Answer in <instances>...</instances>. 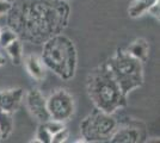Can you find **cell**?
Returning a JSON list of instances; mask_svg holds the SVG:
<instances>
[{
  "label": "cell",
  "instance_id": "obj_1",
  "mask_svg": "<svg viewBox=\"0 0 160 143\" xmlns=\"http://www.w3.org/2000/svg\"><path fill=\"white\" fill-rule=\"evenodd\" d=\"M8 26L18 37L35 44L62 34L69 18L65 0H17L8 11Z\"/></svg>",
  "mask_w": 160,
  "mask_h": 143
},
{
  "label": "cell",
  "instance_id": "obj_2",
  "mask_svg": "<svg viewBox=\"0 0 160 143\" xmlns=\"http://www.w3.org/2000/svg\"><path fill=\"white\" fill-rule=\"evenodd\" d=\"M87 93L94 107L108 113L127 106V95L121 89L118 82L105 63L96 67L87 76Z\"/></svg>",
  "mask_w": 160,
  "mask_h": 143
},
{
  "label": "cell",
  "instance_id": "obj_3",
  "mask_svg": "<svg viewBox=\"0 0 160 143\" xmlns=\"http://www.w3.org/2000/svg\"><path fill=\"white\" fill-rule=\"evenodd\" d=\"M41 57L46 67L59 78L69 80L75 75L78 54L73 41L63 34L54 35L43 43Z\"/></svg>",
  "mask_w": 160,
  "mask_h": 143
},
{
  "label": "cell",
  "instance_id": "obj_4",
  "mask_svg": "<svg viewBox=\"0 0 160 143\" xmlns=\"http://www.w3.org/2000/svg\"><path fill=\"white\" fill-rule=\"evenodd\" d=\"M142 63L143 62L132 56L126 49H117L112 57L105 62L107 67L126 95L143 85Z\"/></svg>",
  "mask_w": 160,
  "mask_h": 143
},
{
  "label": "cell",
  "instance_id": "obj_5",
  "mask_svg": "<svg viewBox=\"0 0 160 143\" xmlns=\"http://www.w3.org/2000/svg\"><path fill=\"white\" fill-rule=\"evenodd\" d=\"M118 122L113 113H108L94 107L80 124V132L84 142H109Z\"/></svg>",
  "mask_w": 160,
  "mask_h": 143
},
{
  "label": "cell",
  "instance_id": "obj_6",
  "mask_svg": "<svg viewBox=\"0 0 160 143\" xmlns=\"http://www.w3.org/2000/svg\"><path fill=\"white\" fill-rule=\"evenodd\" d=\"M47 109L52 119L68 122L75 113L74 97L65 88L55 89L47 98Z\"/></svg>",
  "mask_w": 160,
  "mask_h": 143
},
{
  "label": "cell",
  "instance_id": "obj_7",
  "mask_svg": "<svg viewBox=\"0 0 160 143\" xmlns=\"http://www.w3.org/2000/svg\"><path fill=\"white\" fill-rule=\"evenodd\" d=\"M147 138V131L145 124L138 121H127L117 124L116 130L109 142L111 143H140L145 142Z\"/></svg>",
  "mask_w": 160,
  "mask_h": 143
},
{
  "label": "cell",
  "instance_id": "obj_8",
  "mask_svg": "<svg viewBox=\"0 0 160 143\" xmlns=\"http://www.w3.org/2000/svg\"><path fill=\"white\" fill-rule=\"evenodd\" d=\"M25 105L31 116L35 117L40 123L50 119L47 109V98L38 88H31L25 94Z\"/></svg>",
  "mask_w": 160,
  "mask_h": 143
},
{
  "label": "cell",
  "instance_id": "obj_9",
  "mask_svg": "<svg viewBox=\"0 0 160 143\" xmlns=\"http://www.w3.org/2000/svg\"><path fill=\"white\" fill-rule=\"evenodd\" d=\"M24 98V91L19 87L0 89V110L14 113L19 109Z\"/></svg>",
  "mask_w": 160,
  "mask_h": 143
},
{
  "label": "cell",
  "instance_id": "obj_10",
  "mask_svg": "<svg viewBox=\"0 0 160 143\" xmlns=\"http://www.w3.org/2000/svg\"><path fill=\"white\" fill-rule=\"evenodd\" d=\"M24 66L28 74L36 81H42L46 79L47 75V67L42 60L41 55L29 54L24 57Z\"/></svg>",
  "mask_w": 160,
  "mask_h": 143
},
{
  "label": "cell",
  "instance_id": "obj_11",
  "mask_svg": "<svg viewBox=\"0 0 160 143\" xmlns=\"http://www.w3.org/2000/svg\"><path fill=\"white\" fill-rule=\"evenodd\" d=\"M126 50L135 59L140 60L141 62H146L148 60L149 44L145 38H136L126 48Z\"/></svg>",
  "mask_w": 160,
  "mask_h": 143
},
{
  "label": "cell",
  "instance_id": "obj_12",
  "mask_svg": "<svg viewBox=\"0 0 160 143\" xmlns=\"http://www.w3.org/2000/svg\"><path fill=\"white\" fill-rule=\"evenodd\" d=\"M13 113L0 110V136L1 140H6L11 136L14 128Z\"/></svg>",
  "mask_w": 160,
  "mask_h": 143
},
{
  "label": "cell",
  "instance_id": "obj_13",
  "mask_svg": "<svg viewBox=\"0 0 160 143\" xmlns=\"http://www.w3.org/2000/svg\"><path fill=\"white\" fill-rule=\"evenodd\" d=\"M6 51L7 56L11 59V61L16 66H19L23 62V44H22V40L17 38L13 42H11L7 47L4 49Z\"/></svg>",
  "mask_w": 160,
  "mask_h": 143
},
{
  "label": "cell",
  "instance_id": "obj_14",
  "mask_svg": "<svg viewBox=\"0 0 160 143\" xmlns=\"http://www.w3.org/2000/svg\"><path fill=\"white\" fill-rule=\"evenodd\" d=\"M158 0H134L128 8V14L132 18H139L147 13L148 8Z\"/></svg>",
  "mask_w": 160,
  "mask_h": 143
},
{
  "label": "cell",
  "instance_id": "obj_15",
  "mask_svg": "<svg viewBox=\"0 0 160 143\" xmlns=\"http://www.w3.org/2000/svg\"><path fill=\"white\" fill-rule=\"evenodd\" d=\"M17 38H19L17 32L10 26L0 29V49H5V47Z\"/></svg>",
  "mask_w": 160,
  "mask_h": 143
},
{
  "label": "cell",
  "instance_id": "obj_16",
  "mask_svg": "<svg viewBox=\"0 0 160 143\" xmlns=\"http://www.w3.org/2000/svg\"><path fill=\"white\" fill-rule=\"evenodd\" d=\"M52 132L48 130L44 123H40L38 128L36 130V135H35V140L33 142H40V143H52Z\"/></svg>",
  "mask_w": 160,
  "mask_h": 143
},
{
  "label": "cell",
  "instance_id": "obj_17",
  "mask_svg": "<svg viewBox=\"0 0 160 143\" xmlns=\"http://www.w3.org/2000/svg\"><path fill=\"white\" fill-rule=\"evenodd\" d=\"M46 124V126L48 128V130L52 132V135L54 134H56L58 131H60L61 129H63L65 128V123L63 122H60V121H55V119H48L47 122H44Z\"/></svg>",
  "mask_w": 160,
  "mask_h": 143
},
{
  "label": "cell",
  "instance_id": "obj_18",
  "mask_svg": "<svg viewBox=\"0 0 160 143\" xmlns=\"http://www.w3.org/2000/svg\"><path fill=\"white\" fill-rule=\"evenodd\" d=\"M68 137H69V130H68L66 126H65L63 129H61L60 131H58L56 134H54L53 137H52V143L66 142Z\"/></svg>",
  "mask_w": 160,
  "mask_h": 143
},
{
  "label": "cell",
  "instance_id": "obj_19",
  "mask_svg": "<svg viewBox=\"0 0 160 143\" xmlns=\"http://www.w3.org/2000/svg\"><path fill=\"white\" fill-rule=\"evenodd\" d=\"M148 13L151 14L152 17H154L155 19H158L159 21L160 18V5H159V0L158 1H155L152 6L148 8V11H147Z\"/></svg>",
  "mask_w": 160,
  "mask_h": 143
},
{
  "label": "cell",
  "instance_id": "obj_20",
  "mask_svg": "<svg viewBox=\"0 0 160 143\" xmlns=\"http://www.w3.org/2000/svg\"><path fill=\"white\" fill-rule=\"evenodd\" d=\"M12 7V2L10 0H0V17L8 13Z\"/></svg>",
  "mask_w": 160,
  "mask_h": 143
},
{
  "label": "cell",
  "instance_id": "obj_21",
  "mask_svg": "<svg viewBox=\"0 0 160 143\" xmlns=\"http://www.w3.org/2000/svg\"><path fill=\"white\" fill-rule=\"evenodd\" d=\"M5 63H6V57L4 56V54H2V53H1V50H0V67H1V66H4Z\"/></svg>",
  "mask_w": 160,
  "mask_h": 143
},
{
  "label": "cell",
  "instance_id": "obj_22",
  "mask_svg": "<svg viewBox=\"0 0 160 143\" xmlns=\"http://www.w3.org/2000/svg\"><path fill=\"white\" fill-rule=\"evenodd\" d=\"M1 141H2V140H1V136H0V142H1Z\"/></svg>",
  "mask_w": 160,
  "mask_h": 143
},
{
  "label": "cell",
  "instance_id": "obj_23",
  "mask_svg": "<svg viewBox=\"0 0 160 143\" xmlns=\"http://www.w3.org/2000/svg\"><path fill=\"white\" fill-rule=\"evenodd\" d=\"M65 1H68V0H65Z\"/></svg>",
  "mask_w": 160,
  "mask_h": 143
}]
</instances>
